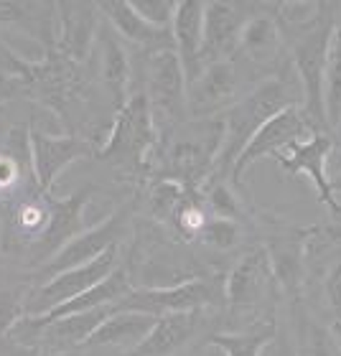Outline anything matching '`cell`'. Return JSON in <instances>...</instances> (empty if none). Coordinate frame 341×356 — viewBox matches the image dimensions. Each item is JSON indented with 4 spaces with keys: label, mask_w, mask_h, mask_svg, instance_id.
Segmentation results:
<instances>
[{
    "label": "cell",
    "mask_w": 341,
    "mask_h": 356,
    "mask_svg": "<svg viewBox=\"0 0 341 356\" xmlns=\"http://www.w3.org/2000/svg\"><path fill=\"white\" fill-rule=\"evenodd\" d=\"M288 107H301V95H296V87L288 79L270 76L265 82H260L253 92L239 97L230 110H224L219 115L224 122V140L212 171V181L232 184V168L237 163L239 153L247 148V143L253 140V135L267 120Z\"/></svg>",
    "instance_id": "1"
},
{
    "label": "cell",
    "mask_w": 341,
    "mask_h": 356,
    "mask_svg": "<svg viewBox=\"0 0 341 356\" xmlns=\"http://www.w3.org/2000/svg\"><path fill=\"white\" fill-rule=\"evenodd\" d=\"M164 135L156 156L161 178L196 191V186L212 176L222 150V118H189Z\"/></svg>",
    "instance_id": "2"
},
{
    "label": "cell",
    "mask_w": 341,
    "mask_h": 356,
    "mask_svg": "<svg viewBox=\"0 0 341 356\" xmlns=\"http://www.w3.org/2000/svg\"><path fill=\"white\" fill-rule=\"evenodd\" d=\"M158 135L161 133H158L153 112H150L148 97L138 92V95L127 97V102L118 110L110 138L102 148L95 150V156L102 163H110L122 171H150L156 165L158 145H161Z\"/></svg>",
    "instance_id": "3"
},
{
    "label": "cell",
    "mask_w": 341,
    "mask_h": 356,
    "mask_svg": "<svg viewBox=\"0 0 341 356\" xmlns=\"http://www.w3.org/2000/svg\"><path fill=\"white\" fill-rule=\"evenodd\" d=\"M334 26L336 23L331 18L319 15L293 44V69H296L301 97H303L301 110L316 133L328 130L326 107H324V74H326V56Z\"/></svg>",
    "instance_id": "4"
},
{
    "label": "cell",
    "mask_w": 341,
    "mask_h": 356,
    "mask_svg": "<svg viewBox=\"0 0 341 356\" xmlns=\"http://www.w3.org/2000/svg\"><path fill=\"white\" fill-rule=\"evenodd\" d=\"M143 95L148 97L158 133H164V130L168 133L176 125H181L184 120H189V112H186V76L173 46L148 51Z\"/></svg>",
    "instance_id": "5"
},
{
    "label": "cell",
    "mask_w": 341,
    "mask_h": 356,
    "mask_svg": "<svg viewBox=\"0 0 341 356\" xmlns=\"http://www.w3.org/2000/svg\"><path fill=\"white\" fill-rule=\"evenodd\" d=\"M224 300V280L214 277H191V280L164 285V288H135L130 296L112 305L115 311L148 313L153 318L170 316V313L204 311L209 305Z\"/></svg>",
    "instance_id": "6"
},
{
    "label": "cell",
    "mask_w": 341,
    "mask_h": 356,
    "mask_svg": "<svg viewBox=\"0 0 341 356\" xmlns=\"http://www.w3.org/2000/svg\"><path fill=\"white\" fill-rule=\"evenodd\" d=\"M118 267H120V245H112L110 250H104L100 257H95L87 265L72 267L67 273L41 282L26 298V316H46L56 305L67 303V300H72V298L84 293V290L95 288L97 282H102Z\"/></svg>",
    "instance_id": "7"
},
{
    "label": "cell",
    "mask_w": 341,
    "mask_h": 356,
    "mask_svg": "<svg viewBox=\"0 0 341 356\" xmlns=\"http://www.w3.org/2000/svg\"><path fill=\"white\" fill-rule=\"evenodd\" d=\"M130 214H133V204L118 209V211L107 216L104 222L89 227L82 234H77V237L61 247L59 252L54 254L46 265L38 267V280L46 282V280H51V277H56V275L72 270V267L87 265V262H92L95 257H100L104 250H110L112 245H120V237L125 234Z\"/></svg>",
    "instance_id": "8"
},
{
    "label": "cell",
    "mask_w": 341,
    "mask_h": 356,
    "mask_svg": "<svg viewBox=\"0 0 341 356\" xmlns=\"http://www.w3.org/2000/svg\"><path fill=\"white\" fill-rule=\"evenodd\" d=\"M316 133L313 125L308 122V118L303 115L301 107H288V110L278 112L275 118H270L265 125L260 127L253 135V140L247 143V148L239 153L237 163L232 168V184L242 181V173L255 165L262 158H275L278 153L293 145L298 140H306Z\"/></svg>",
    "instance_id": "9"
},
{
    "label": "cell",
    "mask_w": 341,
    "mask_h": 356,
    "mask_svg": "<svg viewBox=\"0 0 341 356\" xmlns=\"http://www.w3.org/2000/svg\"><path fill=\"white\" fill-rule=\"evenodd\" d=\"M331 148H334L331 135L313 133L311 138L288 145L283 153L275 156V161L280 163V168L288 173V176L306 173V176L311 178L313 186H316V191H319V201L341 222V204H339V199H336L334 188H331V176H328V171H326Z\"/></svg>",
    "instance_id": "10"
},
{
    "label": "cell",
    "mask_w": 341,
    "mask_h": 356,
    "mask_svg": "<svg viewBox=\"0 0 341 356\" xmlns=\"http://www.w3.org/2000/svg\"><path fill=\"white\" fill-rule=\"evenodd\" d=\"M275 277L265 247L242 254L224 277V300L232 311H257L273 296Z\"/></svg>",
    "instance_id": "11"
},
{
    "label": "cell",
    "mask_w": 341,
    "mask_h": 356,
    "mask_svg": "<svg viewBox=\"0 0 341 356\" xmlns=\"http://www.w3.org/2000/svg\"><path fill=\"white\" fill-rule=\"evenodd\" d=\"M29 148H31V165L36 186L44 193L51 191L61 171L69 165L95 153L92 143L74 138V135H49L44 130H29Z\"/></svg>",
    "instance_id": "12"
},
{
    "label": "cell",
    "mask_w": 341,
    "mask_h": 356,
    "mask_svg": "<svg viewBox=\"0 0 341 356\" xmlns=\"http://www.w3.org/2000/svg\"><path fill=\"white\" fill-rule=\"evenodd\" d=\"M237 69L232 61H214L201 69V74L186 87V112L189 118H219L237 102L239 95Z\"/></svg>",
    "instance_id": "13"
},
{
    "label": "cell",
    "mask_w": 341,
    "mask_h": 356,
    "mask_svg": "<svg viewBox=\"0 0 341 356\" xmlns=\"http://www.w3.org/2000/svg\"><path fill=\"white\" fill-rule=\"evenodd\" d=\"M92 193H95V186H82V188H77L67 199L61 201L51 199V219H49V227H46L44 237L29 250L31 265L36 267L46 265L67 242H72L77 234H82L84 207L89 204Z\"/></svg>",
    "instance_id": "14"
},
{
    "label": "cell",
    "mask_w": 341,
    "mask_h": 356,
    "mask_svg": "<svg viewBox=\"0 0 341 356\" xmlns=\"http://www.w3.org/2000/svg\"><path fill=\"white\" fill-rule=\"evenodd\" d=\"M247 8L250 6L222 3V0L204 3V49H201L204 67L214 61H230L232 54H237L242 29L250 21V15L245 13Z\"/></svg>",
    "instance_id": "15"
},
{
    "label": "cell",
    "mask_w": 341,
    "mask_h": 356,
    "mask_svg": "<svg viewBox=\"0 0 341 356\" xmlns=\"http://www.w3.org/2000/svg\"><path fill=\"white\" fill-rule=\"evenodd\" d=\"M170 38L178 54V61L184 67L186 87L201 74V49H204V3L201 0H178L173 23H170Z\"/></svg>",
    "instance_id": "16"
},
{
    "label": "cell",
    "mask_w": 341,
    "mask_h": 356,
    "mask_svg": "<svg viewBox=\"0 0 341 356\" xmlns=\"http://www.w3.org/2000/svg\"><path fill=\"white\" fill-rule=\"evenodd\" d=\"M59 49L72 61H84L97 44V33L102 26L97 3H59Z\"/></svg>",
    "instance_id": "17"
},
{
    "label": "cell",
    "mask_w": 341,
    "mask_h": 356,
    "mask_svg": "<svg viewBox=\"0 0 341 356\" xmlns=\"http://www.w3.org/2000/svg\"><path fill=\"white\" fill-rule=\"evenodd\" d=\"M153 316L138 311H115L95 328L89 336L87 349H115L122 354H130L143 343V339L156 326Z\"/></svg>",
    "instance_id": "18"
},
{
    "label": "cell",
    "mask_w": 341,
    "mask_h": 356,
    "mask_svg": "<svg viewBox=\"0 0 341 356\" xmlns=\"http://www.w3.org/2000/svg\"><path fill=\"white\" fill-rule=\"evenodd\" d=\"M201 326V311H189V313H170V316H161L156 321V326L150 328V334L143 339L138 349L122 356H173L184 346L191 343Z\"/></svg>",
    "instance_id": "19"
},
{
    "label": "cell",
    "mask_w": 341,
    "mask_h": 356,
    "mask_svg": "<svg viewBox=\"0 0 341 356\" xmlns=\"http://www.w3.org/2000/svg\"><path fill=\"white\" fill-rule=\"evenodd\" d=\"M97 44H100V76H102V84L110 92L115 107L120 110L127 102V89H130V74H133L130 56L122 46V38L104 23V18L100 33H97Z\"/></svg>",
    "instance_id": "20"
},
{
    "label": "cell",
    "mask_w": 341,
    "mask_h": 356,
    "mask_svg": "<svg viewBox=\"0 0 341 356\" xmlns=\"http://www.w3.org/2000/svg\"><path fill=\"white\" fill-rule=\"evenodd\" d=\"M306 242H308V234L306 232H296V234H285V237L273 239L265 247L275 282L293 298L301 293L306 280V257H308Z\"/></svg>",
    "instance_id": "21"
},
{
    "label": "cell",
    "mask_w": 341,
    "mask_h": 356,
    "mask_svg": "<svg viewBox=\"0 0 341 356\" xmlns=\"http://www.w3.org/2000/svg\"><path fill=\"white\" fill-rule=\"evenodd\" d=\"M100 10H102L104 23H107L122 41L145 46L148 51L173 46L170 31L153 29L150 23L143 21L141 15L133 10L130 0H104V3H100Z\"/></svg>",
    "instance_id": "22"
},
{
    "label": "cell",
    "mask_w": 341,
    "mask_h": 356,
    "mask_svg": "<svg viewBox=\"0 0 341 356\" xmlns=\"http://www.w3.org/2000/svg\"><path fill=\"white\" fill-rule=\"evenodd\" d=\"M283 46V33L280 26L270 13H253L250 21L242 29V38H239V49L250 61L255 64H270L278 59Z\"/></svg>",
    "instance_id": "23"
},
{
    "label": "cell",
    "mask_w": 341,
    "mask_h": 356,
    "mask_svg": "<svg viewBox=\"0 0 341 356\" xmlns=\"http://www.w3.org/2000/svg\"><path fill=\"white\" fill-rule=\"evenodd\" d=\"M275 339V321L262 323L250 331H239V334H209L207 343L216 346L224 356H260V351Z\"/></svg>",
    "instance_id": "24"
},
{
    "label": "cell",
    "mask_w": 341,
    "mask_h": 356,
    "mask_svg": "<svg viewBox=\"0 0 341 356\" xmlns=\"http://www.w3.org/2000/svg\"><path fill=\"white\" fill-rule=\"evenodd\" d=\"M324 107H326L328 127L341 122V23L334 26L331 44L326 56V74H324Z\"/></svg>",
    "instance_id": "25"
},
{
    "label": "cell",
    "mask_w": 341,
    "mask_h": 356,
    "mask_svg": "<svg viewBox=\"0 0 341 356\" xmlns=\"http://www.w3.org/2000/svg\"><path fill=\"white\" fill-rule=\"evenodd\" d=\"M204 201H207L209 211L214 216H224V219L245 224L247 219L245 201L239 199V193L235 191V186L230 181H209Z\"/></svg>",
    "instance_id": "26"
},
{
    "label": "cell",
    "mask_w": 341,
    "mask_h": 356,
    "mask_svg": "<svg viewBox=\"0 0 341 356\" xmlns=\"http://www.w3.org/2000/svg\"><path fill=\"white\" fill-rule=\"evenodd\" d=\"M242 232H245V224L212 214V219L204 224V229L199 232V237L196 239H199L201 245L214 247V250H232L235 245H239Z\"/></svg>",
    "instance_id": "27"
},
{
    "label": "cell",
    "mask_w": 341,
    "mask_h": 356,
    "mask_svg": "<svg viewBox=\"0 0 341 356\" xmlns=\"http://www.w3.org/2000/svg\"><path fill=\"white\" fill-rule=\"evenodd\" d=\"M130 6L153 29L170 31L173 13H176V0H130Z\"/></svg>",
    "instance_id": "28"
},
{
    "label": "cell",
    "mask_w": 341,
    "mask_h": 356,
    "mask_svg": "<svg viewBox=\"0 0 341 356\" xmlns=\"http://www.w3.org/2000/svg\"><path fill=\"white\" fill-rule=\"evenodd\" d=\"M26 316V298H18V293L6 290L0 293V336H8V331Z\"/></svg>",
    "instance_id": "29"
},
{
    "label": "cell",
    "mask_w": 341,
    "mask_h": 356,
    "mask_svg": "<svg viewBox=\"0 0 341 356\" xmlns=\"http://www.w3.org/2000/svg\"><path fill=\"white\" fill-rule=\"evenodd\" d=\"M324 298H326L328 311L336 318V323H341V260L328 267L326 277H324Z\"/></svg>",
    "instance_id": "30"
},
{
    "label": "cell",
    "mask_w": 341,
    "mask_h": 356,
    "mask_svg": "<svg viewBox=\"0 0 341 356\" xmlns=\"http://www.w3.org/2000/svg\"><path fill=\"white\" fill-rule=\"evenodd\" d=\"M31 3H10V0H3L0 3V23H21L26 21L31 13Z\"/></svg>",
    "instance_id": "31"
},
{
    "label": "cell",
    "mask_w": 341,
    "mask_h": 356,
    "mask_svg": "<svg viewBox=\"0 0 341 356\" xmlns=\"http://www.w3.org/2000/svg\"><path fill=\"white\" fill-rule=\"evenodd\" d=\"M18 356H97V354H82V351H64V354H56V351H36V349H21Z\"/></svg>",
    "instance_id": "32"
},
{
    "label": "cell",
    "mask_w": 341,
    "mask_h": 356,
    "mask_svg": "<svg viewBox=\"0 0 341 356\" xmlns=\"http://www.w3.org/2000/svg\"><path fill=\"white\" fill-rule=\"evenodd\" d=\"M331 188H334V193H336V191H341V173H339V176L331 178Z\"/></svg>",
    "instance_id": "33"
},
{
    "label": "cell",
    "mask_w": 341,
    "mask_h": 356,
    "mask_svg": "<svg viewBox=\"0 0 341 356\" xmlns=\"http://www.w3.org/2000/svg\"><path fill=\"white\" fill-rule=\"evenodd\" d=\"M331 234H334V239H341V224H339V227H334V229H331Z\"/></svg>",
    "instance_id": "34"
},
{
    "label": "cell",
    "mask_w": 341,
    "mask_h": 356,
    "mask_svg": "<svg viewBox=\"0 0 341 356\" xmlns=\"http://www.w3.org/2000/svg\"><path fill=\"white\" fill-rule=\"evenodd\" d=\"M334 334H336V336H339V339H341V323H336V328H334ZM339 356H341V349H339Z\"/></svg>",
    "instance_id": "35"
}]
</instances>
